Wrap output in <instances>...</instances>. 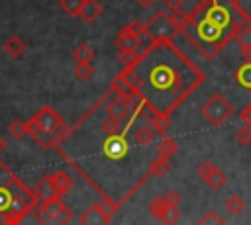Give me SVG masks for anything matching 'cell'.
Here are the masks:
<instances>
[{"mask_svg": "<svg viewBox=\"0 0 251 225\" xmlns=\"http://www.w3.org/2000/svg\"><path fill=\"white\" fill-rule=\"evenodd\" d=\"M102 12H104V6H102L98 0H84V4H82V8H80V18H82L86 23H90V22L98 20V18L102 16Z\"/></svg>", "mask_w": 251, "mask_h": 225, "instance_id": "cell-14", "label": "cell"}, {"mask_svg": "<svg viewBox=\"0 0 251 225\" xmlns=\"http://www.w3.org/2000/svg\"><path fill=\"white\" fill-rule=\"evenodd\" d=\"M196 35H198L204 43H216L218 39H222L224 29L218 27V25H214L212 22H208V20L204 18V20H200V22L196 23Z\"/></svg>", "mask_w": 251, "mask_h": 225, "instance_id": "cell-8", "label": "cell"}, {"mask_svg": "<svg viewBox=\"0 0 251 225\" xmlns=\"http://www.w3.org/2000/svg\"><path fill=\"white\" fill-rule=\"evenodd\" d=\"M165 198L173 203V205H178L180 202H182V196H180V192H176V190H171V192H167L165 194Z\"/></svg>", "mask_w": 251, "mask_h": 225, "instance_id": "cell-34", "label": "cell"}, {"mask_svg": "<svg viewBox=\"0 0 251 225\" xmlns=\"http://www.w3.org/2000/svg\"><path fill=\"white\" fill-rule=\"evenodd\" d=\"M155 137H157V129H155L153 125H137L135 131H133V139H135V143L141 145V147L151 145V143L155 141Z\"/></svg>", "mask_w": 251, "mask_h": 225, "instance_id": "cell-15", "label": "cell"}, {"mask_svg": "<svg viewBox=\"0 0 251 225\" xmlns=\"http://www.w3.org/2000/svg\"><path fill=\"white\" fill-rule=\"evenodd\" d=\"M212 168H214V164H212V162H208V160H204V162H200V164H198L196 174H198L200 178H204V176H206V174H208Z\"/></svg>", "mask_w": 251, "mask_h": 225, "instance_id": "cell-33", "label": "cell"}, {"mask_svg": "<svg viewBox=\"0 0 251 225\" xmlns=\"http://www.w3.org/2000/svg\"><path fill=\"white\" fill-rule=\"evenodd\" d=\"M233 113H235V108L224 94H212L200 108V115L212 127L224 125L226 121H229V117H233Z\"/></svg>", "mask_w": 251, "mask_h": 225, "instance_id": "cell-2", "label": "cell"}, {"mask_svg": "<svg viewBox=\"0 0 251 225\" xmlns=\"http://www.w3.org/2000/svg\"><path fill=\"white\" fill-rule=\"evenodd\" d=\"M135 2H137L141 8H151V6H153L157 0H135Z\"/></svg>", "mask_w": 251, "mask_h": 225, "instance_id": "cell-37", "label": "cell"}, {"mask_svg": "<svg viewBox=\"0 0 251 225\" xmlns=\"http://www.w3.org/2000/svg\"><path fill=\"white\" fill-rule=\"evenodd\" d=\"M239 117H241V121L243 123H247V125H251V102L239 112Z\"/></svg>", "mask_w": 251, "mask_h": 225, "instance_id": "cell-35", "label": "cell"}, {"mask_svg": "<svg viewBox=\"0 0 251 225\" xmlns=\"http://www.w3.org/2000/svg\"><path fill=\"white\" fill-rule=\"evenodd\" d=\"M178 22L165 14V12H157L147 23H145V31L151 39H171L176 31H178Z\"/></svg>", "mask_w": 251, "mask_h": 225, "instance_id": "cell-5", "label": "cell"}, {"mask_svg": "<svg viewBox=\"0 0 251 225\" xmlns=\"http://www.w3.org/2000/svg\"><path fill=\"white\" fill-rule=\"evenodd\" d=\"M129 104H131V102H129L126 96L108 102V106H106V113H108V117H114V119H118V121L126 119V117L131 113V106H129Z\"/></svg>", "mask_w": 251, "mask_h": 225, "instance_id": "cell-9", "label": "cell"}, {"mask_svg": "<svg viewBox=\"0 0 251 225\" xmlns=\"http://www.w3.org/2000/svg\"><path fill=\"white\" fill-rule=\"evenodd\" d=\"M2 51H4L10 59H20V57L24 55V51H25V41H24L20 35H12V37H8V39L4 41Z\"/></svg>", "mask_w": 251, "mask_h": 225, "instance_id": "cell-13", "label": "cell"}, {"mask_svg": "<svg viewBox=\"0 0 251 225\" xmlns=\"http://www.w3.org/2000/svg\"><path fill=\"white\" fill-rule=\"evenodd\" d=\"M169 205H171V202L165 198V196H157V198H153L151 200V203H149V211H151V215L155 217V219H163V215H165V211L169 209Z\"/></svg>", "mask_w": 251, "mask_h": 225, "instance_id": "cell-19", "label": "cell"}, {"mask_svg": "<svg viewBox=\"0 0 251 225\" xmlns=\"http://www.w3.org/2000/svg\"><path fill=\"white\" fill-rule=\"evenodd\" d=\"M167 170H169V158H165V157H159V158L153 162V166H151L149 174H165Z\"/></svg>", "mask_w": 251, "mask_h": 225, "instance_id": "cell-31", "label": "cell"}, {"mask_svg": "<svg viewBox=\"0 0 251 225\" xmlns=\"http://www.w3.org/2000/svg\"><path fill=\"white\" fill-rule=\"evenodd\" d=\"M33 125H37L43 133H47L51 139H53V143L57 145V141H59V137H61V131L65 129V125H63V119H61V115L53 110V108H49V106H43L31 119H29Z\"/></svg>", "mask_w": 251, "mask_h": 225, "instance_id": "cell-4", "label": "cell"}, {"mask_svg": "<svg viewBox=\"0 0 251 225\" xmlns=\"http://www.w3.org/2000/svg\"><path fill=\"white\" fill-rule=\"evenodd\" d=\"M104 155L112 160H118V158H124L127 155V141L124 135H108V139L104 141Z\"/></svg>", "mask_w": 251, "mask_h": 225, "instance_id": "cell-7", "label": "cell"}, {"mask_svg": "<svg viewBox=\"0 0 251 225\" xmlns=\"http://www.w3.org/2000/svg\"><path fill=\"white\" fill-rule=\"evenodd\" d=\"M176 151V143L173 141V139H169V137H165L159 145H157V155L159 157H165V158H169L173 153Z\"/></svg>", "mask_w": 251, "mask_h": 225, "instance_id": "cell-26", "label": "cell"}, {"mask_svg": "<svg viewBox=\"0 0 251 225\" xmlns=\"http://www.w3.org/2000/svg\"><path fill=\"white\" fill-rule=\"evenodd\" d=\"M100 129H102V133H106V135H118V133H120V121L114 119V117H108V119L102 121Z\"/></svg>", "mask_w": 251, "mask_h": 225, "instance_id": "cell-29", "label": "cell"}, {"mask_svg": "<svg viewBox=\"0 0 251 225\" xmlns=\"http://www.w3.org/2000/svg\"><path fill=\"white\" fill-rule=\"evenodd\" d=\"M8 133L14 137V139H22L24 135H27V121H22V119H14L8 127Z\"/></svg>", "mask_w": 251, "mask_h": 225, "instance_id": "cell-25", "label": "cell"}, {"mask_svg": "<svg viewBox=\"0 0 251 225\" xmlns=\"http://www.w3.org/2000/svg\"><path fill=\"white\" fill-rule=\"evenodd\" d=\"M51 178H53V184H55L57 196H65V194H69V192H71V188H73V180H71V176H69L67 172L59 170V172L51 174Z\"/></svg>", "mask_w": 251, "mask_h": 225, "instance_id": "cell-17", "label": "cell"}, {"mask_svg": "<svg viewBox=\"0 0 251 225\" xmlns=\"http://www.w3.org/2000/svg\"><path fill=\"white\" fill-rule=\"evenodd\" d=\"M92 74H94L92 63H76V67H75V76H76L78 80L86 82V80L92 78Z\"/></svg>", "mask_w": 251, "mask_h": 225, "instance_id": "cell-24", "label": "cell"}, {"mask_svg": "<svg viewBox=\"0 0 251 225\" xmlns=\"http://www.w3.org/2000/svg\"><path fill=\"white\" fill-rule=\"evenodd\" d=\"M163 43L165 39H157L159 55L165 53ZM122 78L127 86L126 98H129V92H135L149 106L155 117H167L169 112L175 110L182 98L196 88L200 72L175 47H171L167 57L157 59V47L153 43L131 67H126Z\"/></svg>", "mask_w": 251, "mask_h": 225, "instance_id": "cell-1", "label": "cell"}, {"mask_svg": "<svg viewBox=\"0 0 251 225\" xmlns=\"http://www.w3.org/2000/svg\"><path fill=\"white\" fill-rule=\"evenodd\" d=\"M6 149H8V141H6V137L0 135V153H4Z\"/></svg>", "mask_w": 251, "mask_h": 225, "instance_id": "cell-38", "label": "cell"}, {"mask_svg": "<svg viewBox=\"0 0 251 225\" xmlns=\"http://www.w3.org/2000/svg\"><path fill=\"white\" fill-rule=\"evenodd\" d=\"M233 80H235L241 88H245V90L251 92V61L243 63V65L233 72Z\"/></svg>", "mask_w": 251, "mask_h": 225, "instance_id": "cell-18", "label": "cell"}, {"mask_svg": "<svg viewBox=\"0 0 251 225\" xmlns=\"http://www.w3.org/2000/svg\"><path fill=\"white\" fill-rule=\"evenodd\" d=\"M73 59H75V63H92L94 51L88 43H78L73 51Z\"/></svg>", "mask_w": 251, "mask_h": 225, "instance_id": "cell-20", "label": "cell"}, {"mask_svg": "<svg viewBox=\"0 0 251 225\" xmlns=\"http://www.w3.org/2000/svg\"><path fill=\"white\" fill-rule=\"evenodd\" d=\"M143 33L147 35L145 25H141L139 22H133V23H129V25H124V27L118 31L114 43H116V47H118L120 51L137 49L139 43H141V35H143Z\"/></svg>", "mask_w": 251, "mask_h": 225, "instance_id": "cell-6", "label": "cell"}, {"mask_svg": "<svg viewBox=\"0 0 251 225\" xmlns=\"http://www.w3.org/2000/svg\"><path fill=\"white\" fill-rule=\"evenodd\" d=\"M204 182H206V186L208 188H212V190H222L224 188V184L227 182V174L222 170V168H218L216 164H214V168L202 178Z\"/></svg>", "mask_w": 251, "mask_h": 225, "instance_id": "cell-16", "label": "cell"}, {"mask_svg": "<svg viewBox=\"0 0 251 225\" xmlns=\"http://www.w3.org/2000/svg\"><path fill=\"white\" fill-rule=\"evenodd\" d=\"M33 196H35V202H43V200H49V198H55L57 196V190H55V184H53L51 174L49 176H43L37 182V186L33 188Z\"/></svg>", "mask_w": 251, "mask_h": 225, "instance_id": "cell-12", "label": "cell"}, {"mask_svg": "<svg viewBox=\"0 0 251 225\" xmlns=\"http://www.w3.org/2000/svg\"><path fill=\"white\" fill-rule=\"evenodd\" d=\"M96 207H98V209H100V213L104 215L106 223H110V219L114 217V213H116V209H118V205H116V203H112L108 198H104L100 203H96Z\"/></svg>", "mask_w": 251, "mask_h": 225, "instance_id": "cell-27", "label": "cell"}, {"mask_svg": "<svg viewBox=\"0 0 251 225\" xmlns=\"http://www.w3.org/2000/svg\"><path fill=\"white\" fill-rule=\"evenodd\" d=\"M235 41L239 45L241 55L251 61V22H245L235 29Z\"/></svg>", "mask_w": 251, "mask_h": 225, "instance_id": "cell-10", "label": "cell"}, {"mask_svg": "<svg viewBox=\"0 0 251 225\" xmlns=\"http://www.w3.org/2000/svg\"><path fill=\"white\" fill-rule=\"evenodd\" d=\"M208 22H212L214 25H218V27H222V29H226L227 25H229V12H227V8H224V6H220V4H212L208 10H206V16H204Z\"/></svg>", "mask_w": 251, "mask_h": 225, "instance_id": "cell-11", "label": "cell"}, {"mask_svg": "<svg viewBox=\"0 0 251 225\" xmlns=\"http://www.w3.org/2000/svg\"><path fill=\"white\" fill-rule=\"evenodd\" d=\"M235 141H237L239 145H243V147L251 145V125L243 123V127H239V129L235 131Z\"/></svg>", "mask_w": 251, "mask_h": 225, "instance_id": "cell-28", "label": "cell"}, {"mask_svg": "<svg viewBox=\"0 0 251 225\" xmlns=\"http://www.w3.org/2000/svg\"><path fill=\"white\" fill-rule=\"evenodd\" d=\"M163 2H165V6H167L169 10H173V12H178L180 6L184 4V0H163Z\"/></svg>", "mask_w": 251, "mask_h": 225, "instance_id": "cell-36", "label": "cell"}, {"mask_svg": "<svg viewBox=\"0 0 251 225\" xmlns=\"http://www.w3.org/2000/svg\"><path fill=\"white\" fill-rule=\"evenodd\" d=\"M224 207H226L227 213H231V215H239V213L245 209V200H243L239 194H231V196L226 200Z\"/></svg>", "mask_w": 251, "mask_h": 225, "instance_id": "cell-21", "label": "cell"}, {"mask_svg": "<svg viewBox=\"0 0 251 225\" xmlns=\"http://www.w3.org/2000/svg\"><path fill=\"white\" fill-rule=\"evenodd\" d=\"M82 4H84V0H59L61 10H63L67 16H71V18L80 16V8H82Z\"/></svg>", "mask_w": 251, "mask_h": 225, "instance_id": "cell-22", "label": "cell"}, {"mask_svg": "<svg viewBox=\"0 0 251 225\" xmlns=\"http://www.w3.org/2000/svg\"><path fill=\"white\" fill-rule=\"evenodd\" d=\"M180 219V211H178V205H169V209L165 211V215H163V223H176Z\"/></svg>", "mask_w": 251, "mask_h": 225, "instance_id": "cell-32", "label": "cell"}, {"mask_svg": "<svg viewBox=\"0 0 251 225\" xmlns=\"http://www.w3.org/2000/svg\"><path fill=\"white\" fill-rule=\"evenodd\" d=\"M80 221H82V223H106V219H104V215L100 213V209L96 207V203L90 205V207L82 213Z\"/></svg>", "mask_w": 251, "mask_h": 225, "instance_id": "cell-23", "label": "cell"}, {"mask_svg": "<svg viewBox=\"0 0 251 225\" xmlns=\"http://www.w3.org/2000/svg\"><path fill=\"white\" fill-rule=\"evenodd\" d=\"M35 213H37V221L41 223H69L73 217V211L61 202L59 196L39 202Z\"/></svg>", "mask_w": 251, "mask_h": 225, "instance_id": "cell-3", "label": "cell"}, {"mask_svg": "<svg viewBox=\"0 0 251 225\" xmlns=\"http://www.w3.org/2000/svg\"><path fill=\"white\" fill-rule=\"evenodd\" d=\"M198 223L200 225H208V223H216V225H222L224 223V219L214 211V209H208L200 219H198Z\"/></svg>", "mask_w": 251, "mask_h": 225, "instance_id": "cell-30", "label": "cell"}]
</instances>
